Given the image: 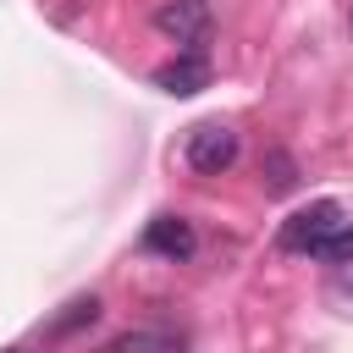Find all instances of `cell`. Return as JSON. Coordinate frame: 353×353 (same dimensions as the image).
<instances>
[{
  "label": "cell",
  "instance_id": "1",
  "mask_svg": "<svg viewBox=\"0 0 353 353\" xmlns=\"http://www.w3.org/2000/svg\"><path fill=\"white\" fill-rule=\"evenodd\" d=\"M347 221H342V204L336 199H314V204H303V210H292L287 221H281V232H276V248L281 254H314L331 232H342Z\"/></svg>",
  "mask_w": 353,
  "mask_h": 353
},
{
  "label": "cell",
  "instance_id": "2",
  "mask_svg": "<svg viewBox=\"0 0 353 353\" xmlns=\"http://www.w3.org/2000/svg\"><path fill=\"white\" fill-rule=\"evenodd\" d=\"M237 132L226 127V121H199L193 132H188V143H182V160L199 171V176H221V171H232V160H237Z\"/></svg>",
  "mask_w": 353,
  "mask_h": 353
},
{
  "label": "cell",
  "instance_id": "3",
  "mask_svg": "<svg viewBox=\"0 0 353 353\" xmlns=\"http://www.w3.org/2000/svg\"><path fill=\"white\" fill-rule=\"evenodd\" d=\"M154 28H160L171 44L199 50V44L210 39V28H215V11H210V0H165V6L154 11Z\"/></svg>",
  "mask_w": 353,
  "mask_h": 353
},
{
  "label": "cell",
  "instance_id": "4",
  "mask_svg": "<svg viewBox=\"0 0 353 353\" xmlns=\"http://www.w3.org/2000/svg\"><path fill=\"white\" fill-rule=\"evenodd\" d=\"M143 248L176 265V259H193L199 237H193V226H188L182 215H160V221H149V232H143Z\"/></svg>",
  "mask_w": 353,
  "mask_h": 353
},
{
  "label": "cell",
  "instance_id": "5",
  "mask_svg": "<svg viewBox=\"0 0 353 353\" xmlns=\"http://www.w3.org/2000/svg\"><path fill=\"white\" fill-rule=\"evenodd\" d=\"M154 88H165V94H199V88H210V61H204V50H182L176 61H165V66L154 72Z\"/></svg>",
  "mask_w": 353,
  "mask_h": 353
},
{
  "label": "cell",
  "instance_id": "6",
  "mask_svg": "<svg viewBox=\"0 0 353 353\" xmlns=\"http://www.w3.org/2000/svg\"><path fill=\"white\" fill-rule=\"evenodd\" d=\"M171 347H176V342H171L165 331H149V325H143V331H121V336H110L99 353H171Z\"/></svg>",
  "mask_w": 353,
  "mask_h": 353
},
{
  "label": "cell",
  "instance_id": "7",
  "mask_svg": "<svg viewBox=\"0 0 353 353\" xmlns=\"http://www.w3.org/2000/svg\"><path fill=\"white\" fill-rule=\"evenodd\" d=\"M292 188H298L292 154H287V149H270V154H265V193L276 199V193H292Z\"/></svg>",
  "mask_w": 353,
  "mask_h": 353
},
{
  "label": "cell",
  "instance_id": "8",
  "mask_svg": "<svg viewBox=\"0 0 353 353\" xmlns=\"http://www.w3.org/2000/svg\"><path fill=\"white\" fill-rule=\"evenodd\" d=\"M94 314H99V298H72V303H66V314H61V320L50 325V336H66V331H77V325H88Z\"/></svg>",
  "mask_w": 353,
  "mask_h": 353
},
{
  "label": "cell",
  "instance_id": "9",
  "mask_svg": "<svg viewBox=\"0 0 353 353\" xmlns=\"http://www.w3.org/2000/svg\"><path fill=\"white\" fill-rule=\"evenodd\" d=\"M331 298L353 309V265H331Z\"/></svg>",
  "mask_w": 353,
  "mask_h": 353
},
{
  "label": "cell",
  "instance_id": "10",
  "mask_svg": "<svg viewBox=\"0 0 353 353\" xmlns=\"http://www.w3.org/2000/svg\"><path fill=\"white\" fill-rule=\"evenodd\" d=\"M6 353H22V347H6Z\"/></svg>",
  "mask_w": 353,
  "mask_h": 353
},
{
  "label": "cell",
  "instance_id": "11",
  "mask_svg": "<svg viewBox=\"0 0 353 353\" xmlns=\"http://www.w3.org/2000/svg\"><path fill=\"white\" fill-rule=\"evenodd\" d=\"M171 353H176V347H171Z\"/></svg>",
  "mask_w": 353,
  "mask_h": 353
}]
</instances>
